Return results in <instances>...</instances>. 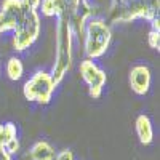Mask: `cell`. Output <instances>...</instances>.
Returning a JSON list of instances; mask_svg holds the SVG:
<instances>
[{"mask_svg":"<svg viewBox=\"0 0 160 160\" xmlns=\"http://www.w3.org/2000/svg\"><path fill=\"white\" fill-rule=\"evenodd\" d=\"M74 34L68 18L59 16L56 22V42H55V62L51 68V78L56 85H59L66 74L72 69L74 64Z\"/></svg>","mask_w":160,"mask_h":160,"instance_id":"obj_1","label":"cell"},{"mask_svg":"<svg viewBox=\"0 0 160 160\" xmlns=\"http://www.w3.org/2000/svg\"><path fill=\"white\" fill-rule=\"evenodd\" d=\"M160 0H111L109 18L114 24H125L136 19L154 21L158 18Z\"/></svg>","mask_w":160,"mask_h":160,"instance_id":"obj_2","label":"cell"},{"mask_svg":"<svg viewBox=\"0 0 160 160\" xmlns=\"http://www.w3.org/2000/svg\"><path fill=\"white\" fill-rule=\"evenodd\" d=\"M83 50L88 59H98L108 51L112 31L102 18H90L83 29Z\"/></svg>","mask_w":160,"mask_h":160,"instance_id":"obj_3","label":"cell"},{"mask_svg":"<svg viewBox=\"0 0 160 160\" xmlns=\"http://www.w3.org/2000/svg\"><path fill=\"white\" fill-rule=\"evenodd\" d=\"M56 87L58 85L53 82L50 72L37 71L35 74H32V77L29 80H26V83L22 87V93H24L26 99L47 106V104H50Z\"/></svg>","mask_w":160,"mask_h":160,"instance_id":"obj_4","label":"cell"},{"mask_svg":"<svg viewBox=\"0 0 160 160\" xmlns=\"http://www.w3.org/2000/svg\"><path fill=\"white\" fill-rule=\"evenodd\" d=\"M40 34V15L35 8H29L19 28L13 35V48L16 51H24L34 45Z\"/></svg>","mask_w":160,"mask_h":160,"instance_id":"obj_5","label":"cell"},{"mask_svg":"<svg viewBox=\"0 0 160 160\" xmlns=\"http://www.w3.org/2000/svg\"><path fill=\"white\" fill-rule=\"evenodd\" d=\"M29 8L32 7L26 0H3L0 5V37L10 29L16 31Z\"/></svg>","mask_w":160,"mask_h":160,"instance_id":"obj_6","label":"cell"},{"mask_svg":"<svg viewBox=\"0 0 160 160\" xmlns=\"http://www.w3.org/2000/svg\"><path fill=\"white\" fill-rule=\"evenodd\" d=\"M78 72H80L82 80L85 82V85L88 87V95L93 99L101 98L102 90L106 87V82H108V75H106V72L93 59H88V58L80 62Z\"/></svg>","mask_w":160,"mask_h":160,"instance_id":"obj_7","label":"cell"},{"mask_svg":"<svg viewBox=\"0 0 160 160\" xmlns=\"http://www.w3.org/2000/svg\"><path fill=\"white\" fill-rule=\"evenodd\" d=\"M151 80H152V75H151V69L148 66L138 64V66H133L131 68L130 75H128V82H130L131 90L136 95H139V96L148 95V91L151 88Z\"/></svg>","mask_w":160,"mask_h":160,"instance_id":"obj_8","label":"cell"},{"mask_svg":"<svg viewBox=\"0 0 160 160\" xmlns=\"http://www.w3.org/2000/svg\"><path fill=\"white\" fill-rule=\"evenodd\" d=\"M135 128H136V135L139 138V142L148 146L152 142L154 139V128H152V122L148 115H138L136 117V122H135Z\"/></svg>","mask_w":160,"mask_h":160,"instance_id":"obj_9","label":"cell"},{"mask_svg":"<svg viewBox=\"0 0 160 160\" xmlns=\"http://www.w3.org/2000/svg\"><path fill=\"white\" fill-rule=\"evenodd\" d=\"M53 7H55V16H64V18H71L72 15H75L77 10L80 8L83 2H88V0H51Z\"/></svg>","mask_w":160,"mask_h":160,"instance_id":"obj_10","label":"cell"},{"mask_svg":"<svg viewBox=\"0 0 160 160\" xmlns=\"http://www.w3.org/2000/svg\"><path fill=\"white\" fill-rule=\"evenodd\" d=\"M31 160H55L56 151L48 141H37L31 151H29Z\"/></svg>","mask_w":160,"mask_h":160,"instance_id":"obj_11","label":"cell"},{"mask_svg":"<svg viewBox=\"0 0 160 160\" xmlns=\"http://www.w3.org/2000/svg\"><path fill=\"white\" fill-rule=\"evenodd\" d=\"M5 71H7V75H8L10 80H13V82H18V80L22 77V74H24V64H22V61H21L19 58L11 56V58L7 61Z\"/></svg>","mask_w":160,"mask_h":160,"instance_id":"obj_12","label":"cell"},{"mask_svg":"<svg viewBox=\"0 0 160 160\" xmlns=\"http://www.w3.org/2000/svg\"><path fill=\"white\" fill-rule=\"evenodd\" d=\"M15 138H18V131H16L15 123H11V122L0 123V146H2V148H5V146Z\"/></svg>","mask_w":160,"mask_h":160,"instance_id":"obj_13","label":"cell"},{"mask_svg":"<svg viewBox=\"0 0 160 160\" xmlns=\"http://www.w3.org/2000/svg\"><path fill=\"white\" fill-rule=\"evenodd\" d=\"M148 43L154 50H160V29H151L148 35Z\"/></svg>","mask_w":160,"mask_h":160,"instance_id":"obj_14","label":"cell"},{"mask_svg":"<svg viewBox=\"0 0 160 160\" xmlns=\"http://www.w3.org/2000/svg\"><path fill=\"white\" fill-rule=\"evenodd\" d=\"M38 8L42 10V15H45V16H48V18L55 16V7H53L51 0H42Z\"/></svg>","mask_w":160,"mask_h":160,"instance_id":"obj_15","label":"cell"},{"mask_svg":"<svg viewBox=\"0 0 160 160\" xmlns=\"http://www.w3.org/2000/svg\"><path fill=\"white\" fill-rule=\"evenodd\" d=\"M5 151L8 152V154H16L18 151H19V139L18 138H15V139H13V141H10L7 146H5Z\"/></svg>","mask_w":160,"mask_h":160,"instance_id":"obj_16","label":"cell"},{"mask_svg":"<svg viewBox=\"0 0 160 160\" xmlns=\"http://www.w3.org/2000/svg\"><path fill=\"white\" fill-rule=\"evenodd\" d=\"M55 160H75V158H74V154H72V151L66 149V151L56 152V157H55Z\"/></svg>","mask_w":160,"mask_h":160,"instance_id":"obj_17","label":"cell"},{"mask_svg":"<svg viewBox=\"0 0 160 160\" xmlns=\"http://www.w3.org/2000/svg\"><path fill=\"white\" fill-rule=\"evenodd\" d=\"M0 160H13V158H11V154H8L3 148L0 149Z\"/></svg>","mask_w":160,"mask_h":160,"instance_id":"obj_18","label":"cell"},{"mask_svg":"<svg viewBox=\"0 0 160 160\" xmlns=\"http://www.w3.org/2000/svg\"><path fill=\"white\" fill-rule=\"evenodd\" d=\"M26 2H28L32 8H37L38 10V7H40V2H42V0H26Z\"/></svg>","mask_w":160,"mask_h":160,"instance_id":"obj_19","label":"cell"},{"mask_svg":"<svg viewBox=\"0 0 160 160\" xmlns=\"http://www.w3.org/2000/svg\"><path fill=\"white\" fill-rule=\"evenodd\" d=\"M0 149H2V146H0ZM3 149H5V148H3Z\"/></svg>","mask_w":160,"mask_h":160,"instance_id":"obj_20","label":"cell"}]
</instances>
